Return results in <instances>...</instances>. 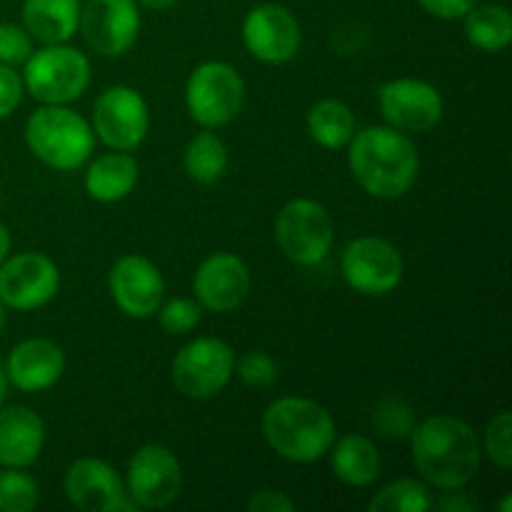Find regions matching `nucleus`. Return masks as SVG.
<instances>
[{"label":"nucleus","instance_id":"nucleus-1","mask_svg":"<svg viewBox=\"0 0 512 512\" xmlns=\"http://www.w3.org/2000/svg\"><path fill=\"white\" fill-rule=\"evenodd\" d=\"M410 448L420 478L438 490L465 488L483 463L478 433L453 415H430L415 425Z\"/></svg>","mask_w":512,"mask_h":512},{"label":"nucleus","instance_id":"nucleus-2","mask_svg":"<svg viewBox=\"0 0 512 512\" xmlns=\"http://www.w3.org/2000/svg\"><path fill=\"white\" fill-rule=\"evenodd\" d=\"M345 148H348L350 173L373 198H403L418 180L420 155L413 138L390 125L355 130Z\"/></svg>","mask_w":512,"mask_h":512},{"label":"nucleus","instance_id":"nucleus-3","mask_svg":"<svg viewBox=\"0 0 512 512\" xmlns=\"http://www.w3.org/2000/svg\"><path fill=\"white\" fill-rule=\"evenodd\" d=\"M265 443L278 458L295 465L318 463L338 438L335 420L325 405L300 395H285L265 408L260 420Z\"/></svg>","mask_w":512,"mask_h":512},{"label":"nucleus","instance_id":"nucleus-4","mask_svg":"<svg viewBox=\"0 0 512 512\" xmlns=\"http://www.w3.org/2000/svg\"><path fill=\"white\" fill-rule=\"evenodd\" d=\"M25 145L48 168L70 173L95 150L93 125L68 105H40L25 123Z\"/></svg>","mask_w":512,"mask_h":512},{"label":"nucleus","instance_id":"nucleus-5","mask_svg":"<svg viewBox=\"0 0 512 512\" xmlns=\"http://www.w3.org/2000/svg\"><path fill=\"white\" fill-rule=\"evenodd\" d=\"M25 93L40 105H68L90 85V60L68 43L33 50L23 70Z\"/></svg>","mask_w":512,"mask_h":512},{"label":"nucleus","instance_id":"nucleus-6","mask_svg":"<svg viewBox=\"0 0 512 512\" xmlns=\"http://www.w3.org/2000/svg\"><path fill=\"white\" fill-rule=\"evenodd\" d=\"M245 105V80L230 63L205 60L185 83V108L200 128H223L233 123Z\"/></svg>","mask_w":512,"mask_h":512},{"label":"nucleus","instance_id":"nucleus-7","mask_svg":"<svg viewBox=\"0 0 512 512\" xmlns=\"http://www.w3.org/2000/svg\"><path fill=\"white\" fill-rule=\"evenodd\" d=\"M275 240L290 263L313 268L333 250V218L318 200L295 198L280 208L275 220Z\"/></svg>","mask_w":512,"mask_h":512},{"label":"nucleus","instance_id":"nucleus-8","mask_svg":"<svg viewBox=\"0 0 512 512\" xmlns=\"http://www.w3.org/2000/svg\"><path fill=\"white\" fill-rule=\"evenodd\" d=\"M173 385L190 400H210L223 393L235 373V353L220 338H195L178 350L170 365Z\"/></svg>","mask_w":512,"mask_h":512},{"label":"nucleus","instance_id":"nucleus-9","mask_svg":"<svg viewBox=\"0 0 512 512\" xmlns=\"http://www.w3.org/2000/svg\"><path fill=\"white\" fill-rule=\"evenodd\" d=\"M125 493L138 510H163L180 498L183 468L165 445L148 443L133 453L125 470Z\"/></svg>","mask_w":512,"mask_h":512},{"label":"nucleus","instance_id":"nucleus-10","mask_svg":"<svg viewBox=\"0 0 512 512\" xmlns=\"http://www.w3.org/2000/svg\"><path fill=\"white\" fill-rule=\"evenodd\" d=\"M343 280L360 295H388L403 283L405 260L390 240L363 235L345 245L340 255Z\"/></svg>","mask_w":512,"mask_h":512},{"label":"nucleus","instance_id":"nucleus-11","mask_svg":"<svg viewBox=\"0 0 512 512\" xmlns=\"http://www.w3.org/2000/svg\"><path fill=\"white\" fill-rule=\"evenodd\" d=\"M150 130L148 100L130 85L103 90L93 108V133L110 150L133 153L145 143Z\"/></svg>","mask_w":512,"mask_h":512},{"label":"nucleus","instance_id":"nucleus-12","mask_svg":"<svg viewBox=\"0 0 512 512\" xmlns=\"http://www.w3.org/2000/svg\"><path fill=\"white\" fill-rule=\"evenodd\" d=\"M378 108L390 128L408 135L428 133L443 120L445 100L428 80L395 78L380 85Z\"/></svg>","mask_w":512,"mask_h":512},{"label":"nucleus","instance_id":"nucleus-13","mask_svg":"<svg viewBox=\"0 0 512 512\" xmlns=\"http://www.w3.org/2000/svg\"><path fill=\"white\" fill-rule=\"evenodd\" d=\"M60 290V270L45 253H18L0 265V303L10 310H38Z\"/></svg>","mask_w":512,"mask_h":512},{"label":"nucleus","instance_id":"nucleus-14","mask_svg":"<svg viewBox=\"0 0 512 512\" xmlns=\"http://www.w3.org/2000/svg\"><path fill=\"white\" fill-rule=\"evenodd\" d=\"M78 30L93 53L118 58L140 35V5L135 0H88L80 5Z\"/></svg>","mask_w":512,"mask_h":512},{"label":"nucleus","instance_id":"nucleus-15","mask_svg":"<svg viewBox=\"0 0 512 512\" xmlns=\"http://www.w3.org/2000/svg\"><path fill=\"white\" fill-rule=\"evenodd\" d=\"M245 50L268 65H285L298 55L303 30L298 18L285 5H255L243 20Z\"/></svg>","mask_w":512,"mask_h":512},{"label":"nucleus","instance_id":"nucleus-16","mask_svg":"<svg viewBox=\"0 0 512 512\" xmlns=\"http://www.w3.org/2000/svg\"><path fill=\"white\" fill-rule=\"evenodd\" d=\"M68 503L80 512H135L118 470L100 458H78L63 478Z\"/></svg>","mask_w":512,"mask_h":512},{"label":"nucleus","instance_id":"nucleus-17","mask_svg":"<svg viewBox=\"0 0 512 512\" xmlns=\"http://www.w3.org/2000/svg\"><path fill=\"white\" fill-rule=\"evenodd\" d=\"M108 288L120 313L133 320L153 318L165 300L163 273L145 255H123L110 268Z\"/></svg>","mask_w":512,"mask_h":512},{"label":"nucleus","instance_id":"nucleus-18","mask_svg":"<svg viewBox=\"0 0 512 512\" xmlns=\"http://www.w3.org/2000/svg\"><path fill=\"white\" fill-rule=\"evenodd\" d=\"M250 285H253V278H250V268L245 265V260L235 253L220 250V253L208 255L198 265L193 278V293L203 310L233 313L248 300Z\"/></svg>","mask_w":512,"mask_h":512},{"label":"nucleus","instance_id":"nucleus-19","mask_svg":"<svg viewBox=\"0 0 512 512\" xmlns=\"http://www.w3.org/2000/svg\"><path fill=\"white\" fill-rule=\"evenodd\" d=\"M8 385L20 393L50 390L65 373V353L48 338H28L15 345L3 363Z\"/></svg>","mask_w":512,"mask_h":512},{"label":"nucleus","instance_id":"nucleus-20","mask_svg":"<svg viewBox=\"0 0 512 512\" xmlns=\"http://www.w3.org/2000/svg\"><path fill=\"white\" fill-rule=\"evenodd\" d=\"M45 448V423L25 405L0 408V465L30 468Z\"/></svg>","mask_w":512,"mask_h":512},{"label":"nucleus","instance_id":"nucleus-21","mask_svg":"<svg viewBox=\"0 0 512 512\" xmlns=\"http://www.w3.org/2000/svg\"><path fill=\"white\" fill-rule=\"evenodd\" d=\"M140 178V165L138 160L123 150H113L93 163L85 170V193L95 200V203H120L128 198L135 190Z\"/></svg>","mask_w":512,"mask_h":512},{"label":"nucleus","instance_id":"nucleus-22","mask_svg":"<svg viewBox=\"0 0 512 512\" xmlns=\"http://www.w3.org/2000/svg\"><path fill=\"white\" fill-rule=\"evenodd\" d=\"M328 455L333 475L348 488H368L378 480L380 468H383L378 448L365 435L350 433L345 438H335Z\"/></svg>","mask_w":512,"mask_h":512},{"label":"nucleus","instance_id":"nucleus-23","mask_svg":"<svg viewBox=\"0 0 512 512\" xmlns=\"http://www.w3.org/2000/svg\"><path fill=\"white\" fill-rule=\"evenodd\" d=\"M80 0H23V28L43 45L68 43L78 33Z\"/></svg>","mask_w":512,"mask_h":512},{"label":"nucleus","instance_id":"nucleus-24","mask_svg":"<svg viewBox=\"0 0 512 512\" xmlns=\"http://www.w3.org/2000/svg\"><path fill=\"white\" fill-rule=\"evenodd\" d=\"M460 20H463L465 38L478 50L503 53L512 43V15L505 5L475 3Z\"/></svg>","mask_w":512,"mask_h":512},{"label":"nucleus","instance_id":"nucleus-25","mask_svg":"<svg viewBox=\"0 0 512 512\" xmlns=\"http://www.w3.org/2000/svg\"><path fill=\"white\" fill-rule=\"evenodd\" d=\"M305 128L313 143L325 150H340L355 135V115L348 103L338 98H323L305 115Z\"/></svg>","mask_w":512,"mask_h":512},{"label":"nucleus","instance_id":"nucleus-26","mask_svg":"<svg viewBox=\"0 0 512 512\" xmlns=\"http://www.w3.org/2000/svg\"><path fill=\"white\" fill-rule=\"evenodd\" d=\"M228 165V148H225V143L213 133V130L205 128L203 133H198L188 145H185L183 168L185 173H188V178L195 180V183H218V180L228 173Z\"/></svg>","mask_w":512,"mask_h":512},{"label":"nucleus","instance_id":"nucleus-27","mask_svg":"<svg viewBox=\"0 0 512 512\" xmlns=\"http://www.w3.org/2000/svg\"><path fill=\"white\" fill-rule=\"evenodd\" d=\"M433 508V495H430L428 483L403 478L388 483L370 498V512H428Z\"/></svg>","mask_w":512,"mask_h":512},{"label":"nucleus","instance_id":"nucleus-28","mask_svg":"<svg viewBox=\"0 0 512 512\" xmlns=\"http://www.w3.org/2000/svg\"><path fill=\"white\" fill-rule=\"evenodd\" d=\"M38 503L40 488L25 468H5L0 473V512H30Z\"/></svg>","mask_w":512,"mask_h":512},{"label":"nucleus","instance_id":"nucleus-29","mask_svg":"<svg viewBox=\"0 0 512 512\" xmlns=\"http://www.w3.org/2000/svg\"><path fill=\"white\" fill-rule=\"evenodd\" d=\"M485 458L503 473L512 470V415L508 410H500L485 425L483 443H480Z\"/></svg>","mask_w":512,"mask_h":512},{"label":"nucleus","instance_id":"nucleus-30","mask_svg":"<svg viewBox=\"0 0 512 512\" xmlns=\"http://www.w3.org/2000/svg\"><path fill=\"white\" fill-rule=\"evenodd\" d=\"M375 428L385 438H410L415 428V413L405 400L385 398L380 400L373 413Z\"/></svg>","mask_w":512,"mask_h":512},{"label":"nucleus","instance_id":"nucleus-31","mask_svg":"<svg viewBox=\"0 0 512 512\" xmlns=\"http://www.w3.org/2000/svg\"><path fill=\"white\" fill-rule=\"evenodd\" d=\"M158 320L160 328L170 335H185L190 330L198 328L200 318H203V308H200L198 300L193 298H173L163 300L158 308Z\"/></svg>","mask_w":512,"mask_h":512},{"label":"nucleus","instance_id":"nucleus-32","mask_svg":"<svg viewBox=\"0 0 512 512\" xmlns=\"http://www.w3.org/2000/svg\"><path fill=\"white\" fill-rule=\"evenodd\" d=\"M235 373L248 388H270L278 380L280 368L265 350H250L235 363Z\"/></svg>","mask_w":512,"mask_h":512},{"label":"nucleus","instance_id":"nucleus-33","mask_svg":"<svg viewBox=\"0 0 512 512\" xmlns=\"http://www.w3.org/2000/svg\"><path fill=\"white\" fill-rule=\"evenodd\" d=\"M33 55V38L18 23H0V63L18 68Z\"/></svg>","mask_w":512,"mask_h":512},{"label":"nucleus","instance_id":"nucleus-34","mask_svg":"<svg viewBox=\"0 0 512 512\" xmlns=\"http://www.w3.org/2000/svg\"><path fill=\"white\" fill-rule=\"evenodd\" d=\"M25 93L23 75L18 73L10 65L0 63V120H5L8 115L15 113V108L20 105Z\"/></svg>","mask_w":512,"mask_h":512},{"label":"nucleus","instance_id":"nucleus-35","mask_svg":"<svg viewBox=\"0 0 512 512\" xmlns=\"http://www.w3.org/2000/svg\"><path fill=\"white\" fill-rule=\"evenodd\" d=\"M245 508L250 512H293L298 505L280 490H258L255 495H250Z\"/></svg>","mask_w":512,"mask_h":512},{"label":"nucleus","instance_id":"nucleus-36","mask_svg":"<svg viewBox=\"0 0 512 512\" xmlns=\"http://www.w3.org/2000/svg\"><path fill=\"white\" fill-rule=\"evenodd\" d=\"M420 8L438 20H460L478 0H418Z\"/></svg>","mask_w":512,"mask_h":512},{"label":"nucleus","instance_id":"nucleus-37","mask_svg":"<svg viewBox=\"0 0 512 512\" xmlns=\"http://www.w3.org/2000/svg\"><path fill=\"white\" fill-rule=\"evenodd\" d=\"M433 508L443 512H473L478 508V503L465 493V488H458V490H443V498H440L438 503L433 500Z\"/></svg>","mask_w":512,"mask_h":512},{"label":"nucleus","instance_id":"nucleus-38","mask_svg":"<svg viewBox=\"0 0 512 512\" xmlns=\"http://www.w3.org/2000/svg\"><path fill=\"white\" fill-rule=\"evenodd\" d=\"M135 3H138L140 8H148V10H155V13H163V10L173 8L178 0H135Z\"/></svg>","mask_w":512,"mask_h":512},{"label":"nucleus","instance_id":"nucleus-39","mask_svg":"<svg viewBox=\"0 0 512 512\" xmlns=\"http://www.w3.org/2000/svg\"><path fill=\"white\" fill-rule=\"evenodd\" d=\"M10 243H13V240H10L8 228L0 223V265H3V260L10 255Z\"/></svg>","mask_w":512,"mask_h":512},{"label":"nucleus","instance_id":"nucleus-40","mask_svg":"<svg viewBox=\"0 0 512 512\" xmlns=\"http://www.w3.org/2000/svg\"><path fill=\"white\" fill-rule=\"evenodd\" d=\"M5 395H8V375H5L3 363H0V408L5 403Z\"/></svg>","mask_w":512,"mask_h":512},{"label":"nucleus","instance_id":"nucleus-41","mask_svg":"<svg viewBox=\"0 0 512 512\" xmlns=\"http://www.w3.org/2000/svg\"><path fill=\"white\" fill-rule=\"evenodd\" d=\"M5 325H8V308H5V305L0 303V333H3Z\"/></svg>","mask_w":512,"mask_h":512},{"label":"nucleus","instance_id":"nucleus-42","mask_svg":"<svg viewBox=\"0 0 512 512\" xmlns=\"http://www.w3.org/2000/svg\"><path fill=\"white\" fill-rule=\"evenodd\" d=\"M510 510H512V498L510 495H505L503 505H500V512H510Z\"/></svg>","mask_w":512,"mask_h":512}]
</instances>
